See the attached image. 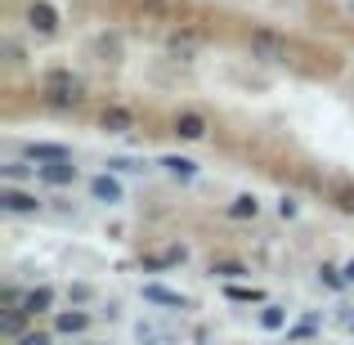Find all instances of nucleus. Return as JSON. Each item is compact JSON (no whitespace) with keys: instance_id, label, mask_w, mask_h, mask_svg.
Returning <instances> with one entry per match:
<instances>
[{"instance_id":"1","label":"nucleus","mask_w":354,"mask_h":345,"mask_svg":"<svg viewBox=\"0 0 354 345\" xmlns=\"http://www.w3.org/2000/svg\"><path fill=\"white\" fill-rule=\"evenodd\" d=\"M41 95H45V104H54V108H81L86 86H81V77H72L68 68H54V72L41 77Z\"/></svg>"},{"instance_id":"2","label":"nucleus","mask_w":354,"mask_h":345,"mask_svg":"<svg viewBox=\"0 0 354 345\" xmlns=\"http://www.w3.org/2000/svg\"><path fill=\"white\" fill-rule=\"evenodd\" d=\"M247 50H251V59H260V63H287L292 59V45H287V36H278V32H251Z\"/></svg>"},{"instance_id":"3","label":"nucleus","mask_w":354,"mask_h":345,"mask_svg":"<svg viewBox=\"0 0 354 345\" xmlns=\"http://www.w3.org/2000/svg\"><path fill=\"white\" fill-rule=\"evenodd\" d=\"M59 9L50 5V0H32V5H27V27H32L36 36H54L59 32Z\"/></svg>"},{"instance_id":"4","label":"nucleus","mask_w":354,"mask_h":345,"mask_svg":"<svg viewBox=\"0 0 354 345\" xmlns=\"http://www.w3.org/2000/svg\"><path fill=\"white\" fill-rule=\"evenodd\" d=\"M171 135L184 139V144H198V139H207V117H202V113H175Z\"/></svg>"},{"instance_id":"5","label":"nucleus","mask_w":354,"mask_h":345,"mask_svg":"<svg viewBox=\"0 0 354 345\" xmlns=\"http://www.w3.org/2000/svg\"><path fill=\"white\" fill-rule=\"evenodd\" d=\"M0 207L9 216H36L41 211V198L36 193H23V189H0Z\"/></svg>"},{"instance_id":"6","label":"nucleus","mask_w":354,"mask_h":345,"mask_svg":"<svg viewBox=\"0 0 354 345\" xmlns=\"http://www.w3.org/2000/svg\"><path fill=\"white\" fill-rule=\"evenodd\" d=\"M23 157L32 166H50V162H72V148H63V144H27Z\"/></svg>"},{"instance_id":"7","label":"nucleus","mask_w":354,"mask_h":345,"mask_svg":"<svg viewBox=\"0 0 354 345\" xmlns=\"http://www.w3.org/2000/svg\"><path fill=\"white\" fill-rule=\"evenodd\" d=\"M36 180L50 184V189H68L72 180H77V166L72 162H50V166H36Z\"/></svg>"},{"instance_id":"8","label":"nucleus","mask_w":354,"mask_h":345,"mask_svg":"<svg viewBox=\"0 0 354 345\" xmlns=\"http://www.w3.org/2000/svg\"><path fill=\"white\" fill-rule=\"evenodd\" d=\"M90 198L95 202H104V207H117L121 198H126V193H121V184H117V175H95V180H90Z\"/></svg>"},{"instance_id":"9","label":"nucleus","mask_w":354,"mask_h":345,"mask_svg":"<svg viewBox=\"0 0 354 345\" xmlns=\"http://www.w3.org/2000/svg\"><path fill=\"white\" fill-rule=\"evenodd\" d=\"M99 126L108 130V135H130V130H135V117H130V108H104V113H99Z\"/></svg>"},{"instance_id":"10","label":"nucleus","mask_w":354,"mask_h":345,"mask_svg":"<svg viewBox=\"0 0 354 345\" xmlns=\"http://www.w3.org/2000/svg\"><path fill=\"white\" fill-rule=\"evenodd\" d=\"M144 301L166 305V310H189V296L171 292V287H162V283H144Z\"/></svg>"},{"instance_id":"11","label":"nucleus","mask_w":354,"mask_h":345,"mask_svg":"<svg viewBox=\"0 0 354 345\" xmlns=\"http://www.w3.org/2000/svg\"><path fill=\"white\" fill-rule=\"evenodd\" d=\"M86 328H90L86 310H59V319H54V332H59V337H81Z\"/></svg>"},{"instance_id":"12","label":"nucleus","mask_w":354,"mask_h":345,"mask_svg":"<svg viewBox=\"0 0 354 345\" xmlns=\"http://www.w3.org/2000/svg\"><path fill=\"white\" fill-rule=\"evenodd\" d=\"M18 310H27L36 319V314H50L54 310V287H32V292L23 296V305H18Z\"/></svg>"},{"instance_id":"13","label":"nucleus","mask_w":354,"mask_h":345,"mask_svg":"<svg viewBox=\"0 0 354 345\" xmlns=\"http://www.w3.org/2000/svg\"><path fill=\"white\" fill-rule=\"evenodd\" d=\"M135 337L144 345H175V332L162 328V323H135Z\"/></svg>"},{"instance_id":"14","label":"nucleus","mask_w":354,"mask_h":345,"mask_svg":"<svg viewBox=\"0 0 354 345\" xmlns=\"http://www.w3.org/2000/svg\"><path fill=\"white\" fill-rule=\"evenodd\" d=\"M229 216L234 220H256L260 216V198L256 193H238V198L229 202Z\"/></svg>"},{"instance_id":"15","label":"nucleus","mask_w":354,"mask_h":345,"mask_svg":"<svg viewBox=\"0 0 354 345\" xmlns=\"http://www.w3.org/2000/svg\"><path fill=\"white\" fill-rule=\"evenodd\" d=\"M162 171L171 175V180H193V175H198V162H189V157H162Z\"/></svg>"},{"instance_id":"16","label":"nucleus","mask_w":354,"mask_h":345,"mask_svg":"<svg viewBox=\"0 0 354 345\" xmlns=\"http://www.w3.org/2000/svg\"><path fill=\"white\" fill-rule=\"evenodd\" d=\"M193 41H198V36H193V32H171V36H166V50H171L175 59L193 63Z\"/></svg>"},{"instance_id":"17","label":"nucleus","mask_w":354,"mask_h":345,"mask_svg":"<svg viewBox=\"0 0 354 345\" xmlns=\"http://www.w3.org/2000/svg\"><path fill=\"white\" fill-rule=\"evenodd\" d=\"M211 274L234 283V278H247V265H242V260H211Z\"/></svg>"},{"instance_id":"18","label":"nucleus","mask_w":354,"mask_h":345,"mask_svg":"<svg viewBox=\"0 0 354 345\" xmlns=\"http://www.w3.org/2000/svg\"><path fill=\"white\" fill-rule=\"evenodd\" d=\"M27 319H32V314H27V310H9L5 319H0V332H5V337H23Z\"/></svg>"},{"instance_id":"19","label":"nucleus","mask_w":354,"mask_h":345,"mask_svg":"<svg viewBox=\"0 0 354 345\" xmlns=\"http://www.w3.org/2000/svg\"><path fill=\"white\" fill-rule=\"evenodd\" d=\"M287 323V310H278V305H265V310H260V328L265 332H278Z\"/></svg>"},{"instance_id":"20","label":"nucleus","mask_w":354,"mask_h":345,"mask_svg":"<svg viewBox=\"0 0 354 345\" xmlns=\"http://www.w3.org/2000/svg\"><path fill=\"white\" fill-rule=\"evenodd\" d=\"M225 296H229V301H242V305H247V301H265V292H256V287H238V283H229Z\"/></svg>"},{"instance_id":"21","label":"nucleus","mask_w":354,"mask_h":345,"mask_svg":"<svg viewBox=\"0 0 354 345\" xmlns=\"http://www.w3.org/2000/svg\"><path fill=\"white\" fill-rule=\"evenodd\" d=\"M319 283L332 287V292H341V287H346V274H341L337 265H323V269H319Z\"/></svg>"},{"instance_id":"22","label":"nucleus","mask_w":354,"mask_h":345,"mask_svg":"<svg viewBox=\"0 0 354 345\" xmlns=\"http://www.w3.org/2000/svg\"><path fill=\"white\" fill-rule=\"evenodd\" d=\"M27 175H36V166H27V162H9V166H5V180H9V184L27 180Z\"/></svg>"},{"instance_id":"23","label":"nucleus","mask_w":354,"mask_h":345,"mask_svg":"<svg viewBox=\"0 0 354 345\" xmlns=\"http://www.w3.org/2000/svg\"><path fill=\"white\" fill-rule=\"evenodd\" d=\"M95 50L104 54V59H117V54H121V41H117V36H99V41H95Z\"/></svg>"},{"instance_id":"24","label":"nucleus","mask_w":354,"mask_h":345,"mask_svg":"<svg viewBox=\"0 0 354 345\" xmlns=\"http://www.w3.org/2000/svg\"><path fill=\"white\" fill-rule=\"evenodd\" d=\"M108 166L113 171H144V162H135V157H108Z\"/></svg>"},{"instance_id":"25","label":"nucleus","mask_w":354,"mask_h":345,"mask_svg":"<svg viewBox=\"0 0 354 345\" xmlns=\"http://www.w3.org/2000/svg\"><path fill=\"white\" fill-rule=\"evenodd\" d=\"M18 345H54V337H50V332H23Z\"/></svg>"},{"instance_id":"26","label":"nucleus","mask_w":354,"mask_h":345,"mask_svg":"<svg viewBox=\"0 0 354 345\" xmlns=\"http://www.w3.org/2000/svg\"><path fill=\"white\" fill-rule=\"evenodd\" d=\"M90 296H95V292H90V287H86V283H77V287H68V301H72V305H86V301H90Z\"/></svg>"},{"instance_id":"27","label":"nucleus","mask_w":354,"mask_h":345,"mask_svg":"<svg viewBox=\"0 0 354 345\" xmlns=\"http://www.w3.org/2000/svg\"><path fill=\"white\" fill-rule=\"evenodd\" d=\"M296 211H301V202H296V198H283V202H278V216H283V220H292Z\"/></svg>"},{"instance_id":"28","label":"nucleus","mask_w":354,"mask_h":345,"mask_svg":"<svg viewBox=\"0 0 354 345\" xmlns=\"http://www.w3.org/2000/svg\"><path fill=\"white\" fill-rule=\"evenodd\" d=\"M337 207H341V211H350V216H354V193H341V202H337Z\"/></svg>"},{"instance_id":"29","label":"nucleus","mask_w":354,"mask_h":345,"mask_svg":"<svg viewBox=\"0 0 354 345\" xmlns=\"http://www.w3.org/2000/svg\"><path fill=\"white\" fill-rule=\"evenodd\" d=\"M341 274H346V283H354V260H350V265H346V269H341Z\"/></svg>"},{"instance_id":"30","label":"nucleus","mask_w":354,"mask_h":345,"mask_svg":"<svg viewBox=\"0 0 354 345\" xmlns=\"http://www.w3.org/2000/svg\"><path fill=\"white\" fill-rule=\"evenodd\" d=\"M86 345H99V341H86Z\"/></svg>"}]
</instances>
